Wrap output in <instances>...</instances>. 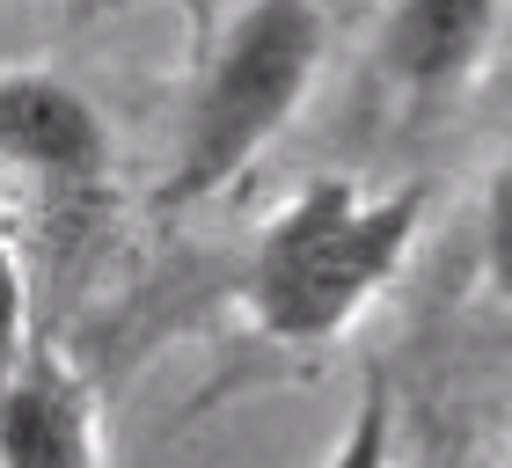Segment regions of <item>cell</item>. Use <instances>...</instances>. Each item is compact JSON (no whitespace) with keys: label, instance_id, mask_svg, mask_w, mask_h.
<instances>
[{"label":"cell","instance_id":"6da1fadb","mask_svg":"<svg viewBox=\"0 0 512 468\" xmlns=\"http://www.w3.org/2000/svg\"><path fill=\"white\" fill-rule=\"evenodd\" d=\"M425 234V191H374L352 176H308L256 227L242 264V315L264 344L315 351L395 286Z\"/></svg>","mask_w":512,"mask_h":468},{"label":"cell","instance_id":"7a4b0ae2","mask_svg":"<svg viewBox=\"0 0 512 468\" xmlns=\"http://www.w3.org/2000/svg\"><path fill=\"white\" fill-rule=\"evenodd\" d=\"M322 59H330L322 0H242V15L220 30L191 81L161 205H205L235 176H249L278 147V132L308 110Z\"/></svg>","mask_w":512,"mask_h":468},{"label":"cell","instance_id":"3957f363","mask_svg":"<svg viewBox=\"0 0 512 468\" xmlns=\"http://www.w3.org/2000/svg\"><path fill=\"white\" fill-rule=\"evenodd\" d=\"M0 154L22 198H37V213L52 227H88L110 198V147L103 110L81 96L66 74L44 66H8L0 74Z\"/></svg>","mask_w":512,"mask_h":468},{"label":"cell","instance_id":"277c9868","mask_svg":"<svg viewBox=\"0 0 512 468\" xmlns=\"http://www.w3.org/2000/svg\"><path fill=\"white\" fill-rule=\"evenodd\" d=\"M512 0H381L374 59L410 103H447L498 59Z\"/></svg>","mask_w":512,"mask_h":468},{"label":"cell","instance_id":"5b68a950","mask_svg":"<svg viewBox=\"0 0 512 468\" xmlns=\"http://www.w3.org/2000/svg\"><path fill=\"white\" fill-rule=\"evenodd\" d=\"M0 468H103L96 388L52 344H15L0 388Z\"/></svg>","mask_w":512,"mask_h":468},{"label":"cell","instance_id":"8992f818","mask_svg":"<svg viewBox=\"0 0 512 468\" xmlns=\"http://www.w3.org/2000/svg\"><path fill=\"white\" fill-rule=\"evenodd\" d=\"M476 271H483V293L512 308V147L498 154L491 183H483V213H476Z\"/></svg>","mask_w":512,"mask_h":468},{"label":"cell","instance_id":"52a82bcc","mask_svg":"<svg viewBox=\"0 0 512 468\" xmlns=\"http://www.w3.org/2000/svg\"><path fill=\"white\" fill-rule=\"evenodd\" d=\"M322 468H395V395H388L381 373L359 388V403L344 417V432H337Z\"/></svg>","mask_w":512,"mask_h":468},{"label":"cell","instance_id":"ba28073f","mask_svg":"<svg viewBox=\"0 0 512 468\" xmlns=\"http://www.w3.org/2000/svg\"><path fill=\"white\" fill-rule=\"evenodd\" d=\"M505 468H512V461H505Z\"/></svg>","mask_w":512,"mask_h":468}]
</instances>
